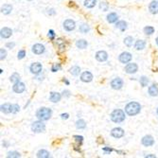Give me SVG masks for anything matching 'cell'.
Listing matches in <instances>:
<instances>
[{"label":"cell","mask_w":158,"mask_h":158,"mask_svg":"<svg viewBox=\"0 0 158 158\" xmlns=\"http://www.w3.org/2000/svg\"><path fill=\"white\" fill-rule=\"evenodd\" d=\"M140 111H141V105L138 102H135V101L129 102L125 106V113L130 116H136L137 114L140 113Z\"/></svg>","instance_id":"obj_1"},{"label":"cell","mask_w":158,"mask_h":158,"mask_svg":"<svg viewBox=\"0 0 158 158\" xmlns=\"http://www.w3.org/2000/svg\"><path fill=\"white\" fill-rule=\"evenodd\" d=\"M52 116V110L47 108V107H42L37 110L36 112V118L40 120L47 121Z\"/></svg>","instance_id":"obj_2"},{"label":"cell","mask_w":158,"mask_h":158,"mask_svg":"<svg viewBox=\"0 0 158 158\" xmlns=\"http://www.w3.org/2000/svg\"><path fill=\"white\" fill-rule=\"evenodd\" d=\"M111 120L115 123H120V122L125 120V112L121 109H116L110 115Z\"/></svg>","instance_id":"obj_3"},{"label":"cell","mask_w":158,"mask_h":158,"mask_svg":"<svg viewBox=\"0 0 158 158\" xmlns=\"http://www.w3.org/2000/svg\"><path fill=\"white\" fill-rule=\"evenodd\" d=\"M45 130V125L43 122V120H37L32 122L31 124V131L33 132H36V134H39V132H42Z\"/></svg>","instance_id":"obj_4"},{"label":"cell","mask_w":158,"mask_h":158,"mask_svg":"<svg viewBox=\"0 0 158 158\" xmlns=\"http://www.w3.org/2000/svg\"><path fill=\"white\" fill-rule=\"evenodd\" d=\"M132 56L130 52H122L119 56H118V61L121 63V64H129L131 61H132Z\"/></svg>","instance_id":"obj_5"},{"label":"cell","mask_w":158,"mask_h":158,"mask_svg":"<svg viewBox=\"0 0 158 158\" xmlns=\"http://www.w3.org/2000/svg\"><path fill=\"white\" fill-rule=\"evenodd\" d=\"M111 87L115 90H120L122 88V86L124 84V81L120 78H115L114 80H112L111 81Z\"/></svg>","instance_id":"obj_6"},{"label":"cell","mask_w":158,"mask_h":158,"mask_svg":"<svg viewBox=\"0 0 158 158\" xmlns=\"http://www.w3.org/2000/svg\"><path fill=\"white\" fill-rule=\"evenodd\" d=\"M26 90V85L22 81H18L16 83H13L12 86V91L16 94H21Z\"/></svg>","instance_id":"obj_7"},{"label":"cell","mask_w":158,"mask_h":158,"mask_svg":"<svg viewBox=\"0 0 158 158\" xmlns=\"http://www.w3.org/2000/svg\"><path fill=\"white\" fill-rule=\"evenodd\" d=\"M76 28V23L72 19H66L64 22V29L66 31H72Z\"/></svg>","instance_id":"obj_8"},{"label":"cell","mask_w":158,"mask_h":158,"mask_svg":"<svg viewBox=\"0 0 158 158\" xmlns=\"http://www.w3.org/2000/svg\"><path fill=\"white\" fill-rule=\"evenodd\" d=\"M42 69H43V66L40 63H33L29 66L30 72L34 75H39L41 73V71H42Z\"/></svg>","instance_id":"obj_9"},{"label":"cell","mask_w":158,"mask_h":158,"mask_svg":"<svg viewBox=\"0 0 158 158\" xmlns=\"http://www.w3.org/2000/svg\"><path fill=\"white\" fill-rule=\"evenodd\" d=\"M137 70H138V66L135 63L127 64L125 66V72L127 74H135L137 72Z\"/></svg>","instance_id":"obj_10"},{"label":"cell","mask_w":158,"mask_h":158,"mask_svg":"<svg viewBox=\"0 0 158 158\" xmlns=\"http://www.w3.org/2000/svg\"><path fill=\"white\" fill-rule=\"evenodd\" d=\"M141 143L145 147H151L154 144V139L151 135H145L143 138L141 139Z\"/></svg>","instance_id":"obj_11"},{"label":"cell","mask_w":158,"mask_h":158,"mask_svg":"<svg viewBox=\"0 0 158 158\" xmlns=\"http://www.w3.org/2000/svg\"><path fill=\"white\" fill-rule=\"evenodd\" d=\"M32 52L34 54H36V55H41V54H43L45 52V45H42V44H35L32 48Z\"/></svg>","instance_id":"obj_12"},{"label":"cell","mask_w":158,"mask_h":158,"mask_svg":"<svg viewBox=\"0 0 158 158\" xmlns=\"http://www.w3.org/2000/svg\"><path fill=\"white\" fill-rule=\"evenodd\" d=\"M111 135L115 138H121L124 135V130L119 128V127H116V128H114L111 131Z\"/></svg>","instance_id":"obj_13"},{"label":"cell","mask_w":158,"mask_h":158,"mask_svg":"<svg viewBox=\"0 0 158 158\" xmlns=\"http://www.w3.org/2000/svg\"><path fill=\"white\" fill-rule=\"evenodd\" d=\"M96 59L99 61V62H106L108 60V54L104 50H99L96 53Z\"/></svg>","instance_id":"obj_14"},{"label":"cell","mask_w":158,"mask_h":158,"mask_svg":"<svg viewBox=\"0 0 158 158\" xmlns=\"http://www.w3.org/2000/svg\"><path fill=\"white\" fill-rule=\"evenodd\" d=\"M93 80V75L89 71H85V72L81 73L80 75V80L83 83H90Z\"/></svg>","instance_id":"obj_15"},{"label":"cell","mask_w":158,"mask_h":158,"mask_svg":"<svg viewBox=\"0 0 158 158\" xmlns=\"http://www.w3.org/2000/svg\"><path fill=\"white\" fill-rule=\"evenodd\" d=\"M0 35H1V38L3 39H8L12 35V30L10 28H3L0 31Z\"/></svg>","instance_id":"obj_16"},{"label":"cell","mask_w":158,"mask_h":158,"mask_svg":"<svg viewBox=\"0 0 158 158\" xmlns=\"http://www.w3.org/2000/svg\"><path fill=\"white\" fill-rule=\"evenodd\" d=\"M62 99V95L58 92H51L49 95V100L53 103H57Z\"/></svg>","instance_id":"obj_17"},{"label":"cell","mask_w":158,"mask_h":158,"mask_svg":"<svg viewBox=\"0 0 158 158\" xmlns=\"http://www.w3.org/2000/svg\"><path fill=\"white\" fill-rule=\"evenodd\" d=\"M149 11L151 14H158V1L154 0L149 5Z\"/></svg>","instance_id":"obj_18"},{"label":"cell","mask_w":158,"mask_h":158,"mask_svg":"<svg viewBox=\"0 0 158 158\" xmlns=\"http://www.w3.org/2000/svg\"><path fill=\"white\" fill-rule=\"evenodd\" d=\"M118 16L116 12H110L108 15H107V22L110 24L118 22Z\"/></svg>","instance_id":"obj_19"},{"label":"cell","mask_w":158,"mask_h":158,"mask_svg":"<svg viewBox=\"0 0 158 158\" xmlns=\"http://www.w3.org/2000/svg\"><path fill=\"white\" fill-rule=\"evenodd\" d=\"M76 47L80 49H85L88 47V43H87V41H85L83 39H80V40H78L77 42H76Z\"/></svg>","instance_id":"obj_20"},{"label":"cell","mask_w":158,"mask_h":158,"mask_svg":"<svg viewBox=\"0 0 158 158\" xmlns=\"http://www.w3.org/2000/svg\"><path fill=\"white\" fill-rule=\"evenodd\" d=\"M12 5H10V4H5L2 6L1 8V12L5 15H8L12 12Z\"/></svg>","instance_id":"obj_21"},{"label":"cell","mask_w":158,"mask_h":158,"mask_svg":"<svg viewBox=\"0 0 158 158\" xmlns=\"http://www.w3.org/2000/svg\"><path fill=\"white\" fill-rule=\"evenodd\" d=\"M146 47V42L144 40H137L135 44V48L136 50H143Z\"/></svg>","instance_id":"obj_22"},{"label":"cell","mask_w":158,"mask_h":158,"mask_svg":"<svg viewBox=\"0 0 158 158\" xmlns=\"http://www.w3.org/2000/svg\"><path fill=\"white\" fill-rule=\"evenodd\" d=\"M148 91H149V94L151 97H157L158 96V87L155 84L151 85L149 87V89H148Z\"/></svg>","instance_id":"obj_23"},{"label":"cell","mask_w":158,"mask_h":158,"mask_svg":"<svg viewBox=\"0 0 158 158\" xmlns=\"http://www.w3.org/2000/svg\"><path fill=\"white\" fill-rule=\"evenodd\" d=\"M69 72H70L71 75L76 76V77H77V76H79L80 73V66H78V65H74L69 69Z\"/></svg>","instance_id":"obj_24"},{"label":"cell","mask_w":158,"mask_h":158,"mask_svg":"<svg viewBox=\"0 0 158 158\" xmlns=\"http://www.w3.org/2000/svg\"><path fill=\"white\" fill-rule=\"evenodd\" d=\"M116 28L120 29L121 31H125V30L127 29V23L125 21H118L116 24Z\"/></svg>","instance_id":"obj_25"},{"label":"cell","mask_w":158,"mask_h":158,"mask_svg":"<svg viewBox=\"0 0 158 158\" xmlns=\"http://www.w3.org/2000/svg\"><path fill=\"white\" fill-rule=\"evenodd\" d=\"M86 127V122L84 119H78L77 122H76V128L78 130H83V129H85Z\"/></svg>","instance_id":"obj_26"},{"label":"cell","mask_w":158,"mask_h":158,"mask_svg":"<svg viewBox=\"0 0 158 158\" xmlns=\"http://www.w3.org/2000/svg\"><path fill=\"white\" fill-rule=\"evenodd\" d=\"M84 7L87 9H92L96 6L97 4V0H84Z\"/></svg>","instance_id":"obj_27"},{"label":"cell","mask_w":158,"mask_h":158,"mask_svg":"<svg viewBox=\"0 0 158 158\" xmlns=\"http://www.w3.org/2000/svg\"><path fill=\"white\" fill-rule=\"evenodd\" d=\"M37 157H39V158H48V157H50V154H49V152L48 151L40 150L37 152Z\"/></svg>","instance_id":"obj_28"},{"label":"cell","mask_w":158,"mask_h":158,"mask_svg":"<svg viewBox=\"0 0 158 158\" xmlns=\"http://www.w3.org/2000/svg\"><path fill=\"white\" fill-rule=\"evenodd\" d=\"M11 105L10 103H5L1 105V111L4 114H10L11 113Z\"/></svg>","instance_id":"obj_29"},{"label":"cell","mask_w":158,"mask_h":158,"mask_svg":"<svg viewBox=\"0 0 158 158\" xmlns=\"http://www.w3.org/2000/svg\"><path fill=\"white\" fill-rule=\"evenodd\" d=\"M10 80L12 83H16L18 81H20V75L17 72H14L13 74H12L11 78H10Z\"/></svg>","instance_id":"obj_30"},{"label":"cell","mask_w":158,"mask_h":158,"mask_svg":"<svg viewBox=\"0 0 158 158\" xmlns=\"http://www.w3.org/2000/svg\"><path fill=\"white\" fill-rule=\"evenodd\" d=\"M80 32L81 33H87L89 30H90V28L87 24H83V25H80Z\"/></svg>","instance_id":"obj_31"},{"label":"cell","mask_w":158,"mask_h":158,"mask_svg":"<svg viewBox=\"0 0 158 158\" xmlns=\"http://www.w3.org/2000/svg\"><path fill=\"white\" fill-rule=\"evenodd\" d=\"M149 81H150L149 79H148L146 76H142V77L140 78V80H139V83H140L142 87H146V86L148 85V83H149Z\"/></svg>","instance_id":"obj_32"},{"label":"cell","mask_w":158,"mask_h":158,"mask_svg":"<svg viewBox=\"0 0 158 158\" xmlns=\"http://www.w3.org/2000/svg\"><path fill=\"white\" fill-rule=\"evenodd\" d=\"M144 33L146 35H151L152 33H154V28L151 26H147L144 28Z\"/></svg>","instance_id":"obj_33"},{"label":"cell","mask_w":158,"mask_h":158,"mask_svg":"<svg viewBox=\"0 0 158 158\" xmlns=\"http://www.w3.org/2000/svg\"><path fill=\"white\" fill-rule=\"evenodd\" d=\"M124 44L127 45V47H132V44H134V38L132 36H128L124 39Z\"/></svg>","instance_id":"obj_34"},{"label":"cell","mask_w":158,"mask_h":158,"mask_svg":"<svg viewBox=\"0 0 158 158\" xmlns=\"http://www.w3.org/2000/svg\"><path fill=\"white\" fill-rule=\"evenodd\" d=\"M7 157L9 158H19V157H21V154H19L18 151H9L8 152V154H7Z\"/></svg>","instance_id":"obj_35"},{"label":"cell","mask_w":158,"mask_h":158,"mask_svg":"<svg viewBox=\"0 0 158 158\" xmlns=\"http://www.w3.org/2000/svg\"><path fill=\"white\" fill-rule=\"evenodd\" d=\"M20 111V106L18 104H12L11 105V113L12 114H16Z\"/></svg>","instance_id":"obj_36"},{"label":"cell","mask_w":158,"mask_h":158,"mask_svg":"<svg viewBox=\"0 0 158 158\" xmlns=\"http://www.w3.org/2000/svg\"><path fill=\"white\" fill-rule=\"evenodd\" d=\"M61 68H62V66H61L60 64H54L51 66V71L52 72H57V71H59Z\"/></svg>","instance_id":"obj_37"},{"label":"cell","mask_w":158,"mask_h":158,"mask_svg":"<svg viewBox=\"0 0 158 158\" xmlns=\"http://www.w3.org/2000/svg\"><path fill=\"white\" fill-rule=\"evenodd\" d=\"M6 57H7V51L4 48H1L0 49V60L3 61L6 59Z\"/></svg>","instance_id":"obj_38"},{"label":"cell","mask_w":158,"mask_h":158,"mask_svg":"<svg viewBox=\"0 0 158 158\" xmlns=\"http://www.w3.org/2000/svg\"><path fill=\"white\" fill-rule=\"evenodd\" d=\"M25 56H26V51H25L24 49H21V50H19V52L17 54V58L18 60H22L25 58Z\"/></svg>","instance_id":"obj_39"},{"label":"cell","mask_w":158,"mask_h":158,"mask_svg":"<svg viewBox=\"0 0 158 158\" xmlns=\"http://www.w3.org/2000/svg\"><path fill=\"white\" fill-rule=\"evenodd\" d=\"M99 9H100V10H102L103 12L108 11V4L105 3V2L100 3V4H99Z\"/></svg>","instance_id":"obj_40"},{"label":"cell","mask_w":158,"mask_h":158,"mask_svg":"<svg viewBox=\"0 0 158 158\" xmlns=\"http://www.w3.org/2000/svg\"><path fill=\"white\" fill-rule=\"evenodd\" d=\"M48 36L50 40H54L55 39V31L53 29H49L48 30Z\"/></svg>","instance_id":"obj_41"},{"label":"cell","mask_w":158,"mask_h":158,"mask_svg":"<svg viewBox=\"0 0 158 158\" xmlns=\"http://www.w3.org/2000/svg\"><path fill=\"white\" fill-rule=\"evenodd\" d=\"M74 139L77 141L80 145H81V143H83V137L81 135H74Z\"/></svg>","instance_id":"obj_42"},{"label":"cell","mask_w":158,"mask_h":158,"mask_svg":"<svg viewBox=\"0 0 158 158\" xmlns=\"http://www.w3.org/2000/svg\"><path fill=\"white\" fill-rule=\"evenodd\" d=\"M102 151H104L105 154H110L114 150L112 149V148H109V147H104V148H102Z\"/></svg>","instance_id":"obj_43"},{"label":"cell","mask_w":158,"mask_h":158,"mask_svg":"<svg viewBox=\"0 0 158 158\" xmlns=\"http://www.w3.org/2000/svg\"><path fill=\"white\" fill-rule=\"evenodd\" d=\"M63 96H64V97H66V98H69V97L71 96V94H70V91H69V90H64V92H63Z\"/></svg>","instance_id":"obj_44"},{"label":"cell","mask_w":158,"mask_h":158,"mask_svg":"<svg viewBox=\"0 0 158 158\" xmlns=\"http://www.w3.org/2000/svg\"><path fill=\"white\" fill-rule=\"evenodd\" d=\"M15 47V44L14 43H7L6 44V48H10V49H12Z\"/></svg>","instance_id":"obj_45"},{"label":"cell","mask_w":158,"mask_h":158,"mask_svg":"<svg viewBox=\"0 0 158 158\" xmlns=\"http://www.w3.org/2000/svg\"><path fill=\"white\" fill-rule=\"evenodd\" d=\"M61 118H62V119H68L69 118V115L67 113L62 114V115H61Z\"/></svg>","instance_id":"obj_46"},{"label":"cell","mask_w":158,"mask_h":158,"mask_svg":"<svg viewBox=\"0 0 158 158\" xmlns=\"http://www.w3.org/2000/svg\"><path fill=\"white\" fill-rule=\"evenodd\" d=\"M48 13L49 15H55V14H56V12H55L54 9H50V10H48Z\"/></svg>","instance_id":"obj_47"},{"label":"cell","mask_w":158,"mask_h":158,"mask_svg":"<svg viewBox=\"0 0 158 158\" xmlns=\"http://www.w3.org/2000/svg\"><path fill=\"white\" fill-rule=\"evenodd\" d=\"M59 48H60V50H61V51H64V48H65V45H64V43H63V44H59Z\"/></svg>","instance_id":"obj_48"},{"label":"cell","mask_w":158,"mask_h":158,"mask_svg":"<svg viewBox=\"0 0 158 158\" xmlns=\"http://www.w3.org/2000/svg\"><path fill=\"white\" fill-rule=\"evenodd\" d=\"M63 81H64V83L66 85H69V84H70V83H69V81H68L67 80H66V79H64V80H63Z\"/></svg>","instance_id":"obj_49"},{"label":"cell","mask_w":158,"mask_h":158,"mask_svg":"<svg viewBox=\"0 0 158 158\" xmlns=\"http://www.w3.org/2000/svg\"><path fill=\"white\" fill-rule=\"evenodd\" d=\"M145 157H146V158H150V157H154H154H156V156H155L154 154H149V155H146Z\"/></svg>","instance_id":"obj_50"},{"label":"cell","mask_w":158,"mask_h":158,"mask_svg":"<svg viewBox=\"0 0 158 158\" xmlns=\"http://www.w3.org/2000/svg\"><path fill=\"white\" fill-rule=\"evenodd\" d=\"M3 146H6V148H8L9 144L7 143V142H3Z\"/></svg>","instance_id":"obj_51"},{"label":"cell","mask_w":158,"mask_h":158,"mask_svg":"<svg viewBox=\"0 0 158 158\" xmlns=\"http://www.w3.org/2000/svg\"><path fill=\"white\" fill-rule=\"evenodd\" d=\"M155 42H156V45H158V37H157V38L155 39Z\"/></svg>","instance_id":"obj_52"},{"label":"cell","mask_w":158,"mask_h":158,"mask_svg":"<svg viewBox=\"0 0 158 158\" xmlns=\"http://www.w3.org/2000/svg\"><path fill=\"white\" fill-rule=\"evenodd\" d=\"M156 112H157V115H158V108H157V111H156Z\"/></svg>","instance_id":"obj_53"},{"label":"cell","mask_w":158,"mask_h":158,"mask_svg":"<svg viewBox=\"0 0 158 158\" xmlns=\"http://www.w3.org/2000/svg\"><path fill=\"white\" fill-rule=\"evenodd\" d=\"M29 1H32V0H29Z\"/></svg>","instance_id":"obj_54"}]
</instances>
